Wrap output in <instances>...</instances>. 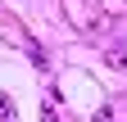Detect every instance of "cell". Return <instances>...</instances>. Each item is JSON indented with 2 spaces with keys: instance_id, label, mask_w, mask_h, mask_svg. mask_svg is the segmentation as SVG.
<instances>
[{
  "instance_id": "cell-5",
  "label": "cell",
  "mask_w": 127,
  "mask_h": 122,
  "mask_svg": "<svg viewBox=\"0 0 127 122\" xmlns=\"http://www.w3.org/2000/svg\"><path fill=\"white\" fill-rule=\"evenodd\" d=\"M41 122H59V113H55V109H45V113H41Z\"/></svg>"
},
{
  "instance_id": "cell-1",
  "label": "cell",
  "mask_w": 127,
  "mask_h": 122,
  "mask_svg": "<svg viewBox=\"0 0 127 122\" xmlns=\"http://www.w3.org/2000/svg\"><path fill=\"white\" fill-rule=\"evenodd\" d=\"M73 23L86 27V32H95V36H104L109 27H114V23H109V14L95 5V0H77V5H73Z\"/></svg>"
},
{
  "instance_id": "cell-4",
  "label": "cell",
  "mask_w": 127,
  "mask_h": 122,
  "mask_svg": "<svg viewBox=\"0 0 127 122\" xmlns=\"http://www.w3.org/2000/svg\"><path fill=\"white\" fill-rule=\"evenodd\" d=\"M95 122H114V109H100V113H95Z\"/></svg>"
},
{
  "instance_id": "cell-3",
  "label": "cell",
  "mask_w": 127,
  "mask_h": 122,
  "mask_svg": "<svg viewBox=\"0 0 127 122\" xmlns=\"http://www.w3.org/2000/svg\"><path fill=\"white\" fill-rule=\"evenodd\" d=\"M0 118H5V122H14V104H9V95H0Z\"/></svg>"
},
{
  "instance_id": "cell-2",
  "label": "cell",
  "mask_w": 127,
  "mask_h": 122,
  "mask_svg": "<svg viewBox=\"0 0 127 122\" xmlns=\"http://www.w3.org/2000/svg\"><path fill=\"white\" fill-rule=\"evenodd\" d=\"M104 63H109V68H127V45H123V41L104 45Z\"/></svg>"
}]
</instances>
